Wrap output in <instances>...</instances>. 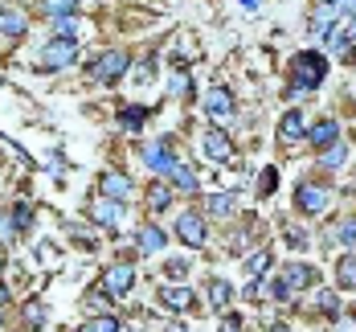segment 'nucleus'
Listing matches in <instances>:
<instances>
[{
  "mask_svg": "<svg viewBox=\"0 0 356 332\" xmlns=\"http://www.w3.org/2000/svg\"><path fill=\"white\" fill-rule=\"evenodd\" d=\"M143 119H147V111H140V107H136V111H123V115H119V127L136 136V132L143 127Z\"/></svg>",
  "mask_w": 356,
  "mask_h": 332,
  "instance_id": "cd10ccee",
  "label": "nucleus"
},
{
  "mask_svg": "<svg viewBox=\"0 0 356 332\" xmlns=\"http://www.w3.org/2000/svg\"><path fill=\"white\" fill-rule=\"evenodd\" d=\"M147 205H152V210H168V205H172V189H168V184H152V189H147Z\"/></svg>",
  "mask_w": 356,
  "mask_h": 332,
  "instance_id": "a878e982",
  "label": "nucleus"
},
{
  "mask_svg": "<svg viewBox=\"0 0 356 332\" xmlns=\"http://www.w3.org/2000/svg\"><path fill=\"white\" fill-rule=\"evenodd\" d=\"M246 271L254 275V279H258V275H266V271H270V251H258V255H250V258H246Z\"/></svg>",
  "mask_w": 356,
  "mask_h": 332,
  "instance_id": "c85d7f7f",
  "label": "nucleus"
},
{
  "mask_svg": "<svg viewBox=\"0 0 356 332\" xmlns=\"http://www.w3.org/2000/svg\"><path fill=\"white\" fill-rule=\"evenodd\" d=\"M172 184L184 189V193H197V173H193L188 164H177V168H172Z\"/></svg>",
  "mask_w": 356,
  "mask_h": 332,
  "instance_id": "393cba45",
  "label": "nucleus"
},
{
  "mask_svg": "<svg viewBox=\"0 0 356 332\" xmlns=\"http://www.w3.org/2000/svg\"><path fill=\"white\" fill-rule=\"evenodd\" d=\"M221 332H225V329H221Z\"/></svg>",
  "mask_w": 356,
  "mask_h": 332,
  "instance_id": "49530a36",
  "label": "nucleus"
},
{
  "mask_svg": "<svg viewBox=\"0 0 356 332\" xmlns=\"http://www.w3.org/2000/svg\"><path fill=\"white\" fill-rule=\"evenodd\" d=\"M307 140L316 148H332V144H340V123L336 119H320L312 132H307Z\"/></svg>",
  "mask_w": 356,
  "mask_h": 332,
  "instance_id": "4468645a",
  "label": "nucleus"
},
{
  "mask_svg": "<svg viewBox=\"0 0 356 332\" xmlns=\"http://www.w3.org/2000/svg\"><path fill=\"white\" fill-rule=\"evenodd\" d=\"M74 58H78V45H74V41H49V45L41 49L37 66H41V70H66Z\"/></svg>",
  "mask_w": 356,
  "mask_h": 332,
  "instance_id": "7ed1b4c3",
  "label": "nucleus"
},
{
  "mask_svg": "<svg viewBox=\"0 0 356 332\" xmlns=\"http://www.w3.org/2000/svg\"><path fill=\"white\" fill-rule=\"evenodd\" d=\"M90 218L99 221V226H111V230H115V226L123 221V205H119V201H111V197H99V201L90 205Z\"/></svg>",
  "mask_w": 356,
  "mask_h": 332,
  "instance_id": "9b49d317",
  "label": "nucleus"
},
{
  "mask_svg": "<svg viewBox=\"0 0 356 332\" xmlns=\"http://www.w3.org/2000/svg\"><path fill=\"white\" fill-rule=\"evenodd\" d=\"M78 332H123V329H119V320L107 312V316H90V320H86Z\"/></svg>",
  "mask_w": 356,
  "mask_h": 332,
  "instance_id": "5701e85b",
  "label": "nucleus"
},
{
  "mask_svg": "<svg viewBox=\"0 0 356 332\" xmlns=\"http://www.w3.org/2000/svg\"><path fill=\"white\" fill-rule=\"evenodd\" d=\"M348 41H356V17H348Z\"/></svg>",
  "mask_w": 356,
  "mask_h": 332,
  "instance_id": "ea45409f",
  "label": "nucleus"
},
{
  "mask_svg": "<svg viewBox=\"0 0 356 332\" xmlns=\"http://www.w3.org/2000/svg\"><path fill=\"white\" fill-rule=\"evenodd\" d=\"M336 8H340V13H348V17H356V0H336Z\"/></svg>",
  "mask_w": 356,
  "mask_h": 332,
  "instance_id": "58836bf2",
  "label": "nucleus"
},
{
  "mask_svg": "<svg viewBox=\"0 0 356 332\" xmlns=\"http://www.w3.org/2000/svg\"><path fill=\"white\" fill-rule=\"evenodd\" d=\"M291 292H303V287H312L316 283V271L307 267V262H295V267H286V279H283Z\"/></svg>",
  "mask_w": 356,
  "mask_h": 332,
  "instance_id": "dca6fc26",
  "label": "nucleus"
},
{
  "mask_svg": "<svg viewBox=\"0 0 356 332\" xmlns=\"http://www.w3.org/2000/svg\"><path fill=\"white\" fill-rule=\"evenodd\" d=\"M295 201H299L303 214H323L327 201H332V193L320 189V184H299V189H295Z\"/></svg>",
  "mask_w": 356,
  "mask_h": 332,
  "instance_id": "0eeeda50",
  "label": "nucleus"
},
{
  "mask_svg": "<svg viewBox=\"0 0 356 332\" xmlns=\"http://www.w3.org/2000/svg\"><path fill=\"white\" fill-rule=\"evenodd\" d=\"M229 299H234V287H229L225 279H209V303H213V308H225Z\"/></svg>",
  "mask_w": 356,
  "mask_h": 332,
  "instance_id": "4be33fe9",
  "label": "nucleus"
},
{
  "mask_svg": "<svg viewBox=\"0 0 356 332\" xmlns=\"http://www.w3.org/2000/svg\"><path fill=\"white\" fill-rule=\"evenodd\" d=\"M131 66V58L123 54V49H107L103 58H95V66H90V74L103 82V86H111V82H119L123 78V70Z\"/></svg>",
  "mask_w": 356,
  "mask_h": 332,
  "instance_id": "f03ea898",
  "label": "nucleus"
},
{
  "mask_svg": "<svg viewBox=\"0 0 356 332\" xmlns=\"http://www.w3.org/2000/svg\"><path fill=\"white\" fill-rule=\"evenodd\" d=\"M205 210H209L213 218H229V214L238 210V197H234V193H213V197L205 201Z\"/></svg>",
  "mask_w": 356,
  "mask_h": 332,
  "instance_id": "6ab92c4d",
  "label": "nucleus"
},
{
  "mask_svg": "<svg viewBox=\"0 0 356 332\" xmlns=\"http://www.w3.org/2000/svg\"><path fill=\"white\" fill-rule=\"evenodd\" d=\"M270 295H275V299H279V303H286V299H291V287H286L283 279H279V283H275V287H270Z\"/></svg>",
  "mask_w": 356,
  "mask_h": 332,
  "instance_id": "4c0bfd02",
  "label": "nucleus"
},
{
  "mask_svg": "<svg viewBox=\"0 0 356 332\" xmlns=\"http://www.w3.org/2000/svg\"><path fill=\"white\" fill-rule=\"evenodd\" d=\"M177 234H180V242L184 246H205V221L197 218V214H180L177 218Z\"/></svg>",
  "mask_w": 356,
  "mask_h": 332,
  "instance_id": "1a4fd4ad",
  "label": "nucleus"
},
{
  "mask_svg": "<svg viewBox=\"0 0 356 332\" xmlns=\"http://www.w3.org/2000/svg\"><path fill=\"white\" fill-rule=\"evenodd\" d=\"M164 271H168V279H184V275H188V262H184V258H168V262H164Z\"/></svg>",
  "mask_w": 356,
  "mask_h": 332,
  "instance_id": "7c9ffc66",
  "label": "nucleus"
},
{
  "mask_svg": "<svg viewBox=\"0 0 356 332\" xmlns=\"http://www.w3.org/2000/svg\"><path fill=\"white\" fill-rule=\"evenodd\" d=\"M286 242H291L295 251H303V246H307V234H303V230H291V234H286Z\"/></svg>",
  "mask_w": 356,
  "mask_h": 332,
  "instance_id": "e433bc0d",
  "label": "nucleus"
},
{
  "mask_svg": "<svg viewBox=\"0 0 356 332\" xmlns=\"http://www.w3.org/2000/svg\"><path fill=\"white\" fill-rule=\"evenodd\" d=\"M336 275H340V287H348V292H356V251H353V255H344V258H340Z\"/></svg>",
  "mask_w": 356,
  "mask_h": 332,
  "instance_id": "412c9836",
  "label": "nucleus"
},
{
  "mask_svg": "<svg viewBox=\"0 0 356 332\" xmlns=\"http://www.w3.org/2000/svg\"><path fill=\"white\" fill-rule=\"evenodd\" d=\"M275 184H279V177H275V168H262V177H258V193L266 197V193H275Z\"/></svg>",
  "mask_w": 356,
  "mask_h": 332,
  "instance_id": "2f4dec72",
  "label": "nucleus"
},
{
  "mask_svg": "<svg viewBox=\"0 0 356 332\" xmlns=\"http://www.w3.org/2000/svg\"><path fill=\"white\" fill-rule=\"evenodd\" d=\"M99 193L123 205V201H131V177H123V173H103V177H99Z\"/></svg>",
  "mask_w": 356,
  "mask_h": 332,
  "instance_id": "6e6552de",
  "label": "nucleus"
},
{
  "mask_svg": "<svg viewBox=\"0 0 356 332\" xmlns=\"http://www.w3.org/2000/svg\"><path fill=\"white\" fill-rule=\"evenodd\" d=\"M54 37L58 41H74L78 37V17H54Z\"/></svg>",
  "mask_w": 356,
  "mask_h": 332,
  "instance_id": "b1692460",
  "label": "nucleus"
},
{
  "mask_svg": "<svg viewBox=\"0 0 356 332\" xmlns=\"http://www.w3.org/2000/svg\"><path fill=\"white\" fill-rule=\"evenodd\" d=\"M25 316H29V324H41V320H45V308H41V303H29Z\"/></svg>",
  "mask_w": 356,
  "mask_h": 332,
  "instance_id": "c9c22d12",
  "label": "nucleus"
},
{
  "mask_svg": "<svg viewBox=\"0 0 356 332\" xmlns=\"http://www.w3.org/2000/svg\"><path fill=\"white\" fill-rule=\"evenodd\" d=\"M323 70H327V58H323V54H312V49L295 54V82H299L295 95H307L312 86H320Z\"/></svg>",
  "mask_w": 356,
  "mask_h": 332,
  "instance_id": "f257e3e1",
  "label": "nucleus"
},
{
  "mask_svg": "<svg viewBox=\"0 0 356 332\" xmlns=\"http://www.w3.org/2000/svg\"><path fill=\"white\" fill-rule=\"evenodd\" d=\"M205 152H209L213 160H234V144H229V136H225L221 127H209V132H205Z\"/></svg>",
  "mask_w": 356,
  "mask_h": 332,
  "instance_id": "ddd939ff",
  "label": "nucleus"
},
{
  "mask_svg": "<svg viewBox=\"0 0 356 332\" xmlns=\"http://www.w3.org/2000/svg\"><path fill=\"white\" fill-rule=\"evenodd\" d=\"M143 160H147V168H152L156 177H172V168L180 164L168 144H147L143 148Z\"/></svg>",
  "mask_w": 356,
  "mask_h": 332,
  "instance_id": "423d86ee",
  "label": "nucleus"
},
{
  "mask_svg": "<svg viewBox=\"0 0 356 332\" xmlns=\"http://www.w3.org/2000/svg\"><path fill=\"white\" fill-rule=\"evenodd\" d=\"M177 332H184V329H177Z\"/></svg>",
  "mask_w": 356,
  "mask_h": 332,
  "instance_id": "a18cd8bd",
  "label": "nucleus"
},
{
  "mask_svg": "<svg viewBox=\"0 0 356 332\" xmlns=\"http://www.w3.org/2000/svg\"><path fill=\"white\" fill-rule=\"evenodd\" d=\"M140 251H143V255L164 251V230H160V226H143V230H140Z\"/></svg>",
  "mask_w": 356,
  "mask_h": 332,
  "instance_id": "aec40b11",
  "label": "nucleus"
},
{
  "mask_svg": "<svg viewBox=\"0 0 356 332\" xmlns=\"http://www.w3.org/2000/svg\"><path fill=\"white\" fill-rule=\"evenodd\" d=\"M279 140H307V123H303V115L299 111H286L283 119H279Z\"/></svg>",
  "mask_w": 356,
  "mask_h": 332,
  "instance_id": "2eb2a0df",
  "label": "nucleus"
},
{
  "mask_svg": "<svg viewBox=\"0 0 356 332\" xmlns=\"http://www.w3.org/2000/svg\"><path fill=\"white\" fill-rule=\"evenodd\" d=\"M340 242H344V246H353V251H356V218L340 226Z\"/></svg>",
  "mask_w": 356,
  "mask_h": 332,
  "instance_id": "473e14b6",
  "label": "nucleus"
},
{
  "mask_svg": "<svg viewBox=\"0 0 356 332\" xmlns=\"http://www.w3.org/2000/svg\"><path fill=\"white\" fill-rule=\"evenodd\" d=\"M344 160H348V152H344V144L323 148V168H336V164H344Z\"/></svg>",
  "mask_w": 356,
  "mask_h": 332,
  "instance_id": "c756f323",
  "label": "nucleus"
},
{
  "mask_svg": "<svg viewBox=\"0 0 356 332\" xmlns=\"http://www.w3.org/2000/svg\"><path fill=\"white\" fill-rule=\"evenodd\" d=\"M266 332H291V329H286V324H270Z\"/></svg>",
  "mask_w": 356,
  "mask_h": 332,
  "instance_id": "37998d69",
  "label": "nucleus"
},
{
  "mask_svg": "<svg viewBox=\"0 0 356 332\" xmlns=\"http://www.w3.org/2000/svg\"><path fill=\"white\" fill-rule=\"evenodd\" d=\"M131 287H136V271H131L127 262H115V267H107V271H103V292L127 295Z\"/></svg>",
  "mask_w": 356,
  "mask_h": 332,
  "instance_id": "39448f33",
  "label": "nucleus"
},
{
  "mask_svg": "<svg viewBox=\"0 0 356 332\" xmlns=\"http://www.w3.org/2000/svg\"><path fill=\"white\" fill-rule=\"evenodd\" d=\"M320 308L327 312V316H340V299H336L332 292H323V295H320Z\"/></svg>",
  "mask_w": 356,
  "mask_h": 332,
  "instance_id": "72a5a7b5",
  "label": "nucleus"
},
{
  "mask_svg": "<svg viewBox=\"0 0 356 332\" xmlns=\"http://www.w3.org/2000/svg\"><path fill=\"white\" fill-rule=\"evenodd\" d=\"M258 4H262V0H242V8H250V13H254V8H258Z\"/></svg>",
  "mask_w": 356,
  "mask_h": 332,
  "instance_id": "a19ab883",
  "label": "nucleus"
},
{
  "mask_svg": "<svg viewBox=\"0 0 356 332\" xmlns=\"http://www.w3.org/2000/svg\"><path fill=\"white\" fill-rule=\"evenodd\" d=\"M344 332H356V324H344Z\"/></svg>",
  "mask_w": 356,
  "mask_h": 332,
  "instance_id": "c03bdc74",
  "label": "nucleus"
},
{
  "mask_svg": "<svg viewBox=\"0 0 356 332\" xmlns=\"http://www.w3.org/2000/svg\"><path fill=\"white\" fill-rule=\"evenodd\" d=\"M340 17H344V13L336 8V0H320V4H316V13H312V33L323 37L336 21H340Z\"/></svg>",
  "mask_w": 356,
  "mask_h": 332,
  "instance_id": "9d476101",
  "label": "nucleus"
},
{
  "mask_svg": "<svg viewBox=\"0 0 356 332\" xmlns=\"http://www.w3.org/2000/svg\"><path fill=\"white\" fill-rule=\"evenodd\" d=\"M4 303H8V287H4V283H0V308H4Z\"/></svg>",
  "mask_w": 356,
  "mask_h": 332,
  "instance_id": "79ce46f5",
  "label": "nucleus"
},
{
  "mask_svg": "<svg viewBox=\"0 0 356 332\" xmlns=\"http://www.w3.org/2000/svg\"><path fill=\"white\" fill-rule=\"evenodd\" d=\"M82 4H99V0H41V13L54 21V17H74V8Z\"/></svg>",
  "mask_w": 356,
  "mask_h": 332,
  "instance_id": "f3484780",
  "label": "nucleus"
},
{
  "mask_svg": "<svg viewBox=\"0 0 356 332\" xmlns=\"http://www.w3.org/2000/svg\"><path fill=\"white\" fill-rule=\"evenodd\" d=\"M86 308H90V312H103V316H107V295L90 292V295H86Z\"/></svg>",
  "mask_w": 356,
  "mask_h": 332,
  "instance_id": "f704fd0d",
  "label": "nucleus"
},
{
  "mask_svg": "<svg viewBox=\"0 0 356 332\" xmlns=\"http://www.w3.org/2000/svg\"><path fill=\"white\" fill-rule=\"evenodd\" d=\"M205 115H209L213 123H234V95H229L225 86H213V90L205 95Z\"/></svg>",
  "mask_w": 356,
  "mask_h": 332,
  "instance_id": "20e7f679",
  "label": "nucleus"
},
{
  "mask_svg": "<svg viewBox=\"0 0 356 332\" xmlns=\"http://www.w3.org/2000/svg\"><path fill=\"white\" fill-rule=\"evenodd\" d=\"M25 33V17L17 8H0V37H21Z\"/></svg>",
  "mask_w": 356,
  "mask_h": 332,
  "instance_id": "a211bd4d",
  "label": "nucleus"
},
{
  "mask_svg": "<svg viewBox=\"0 0 356 332\" xmlns=\"http://www.w3.org/2000/svg\"><path fill=\"white\" fill-rule=\"evenodd\" d=\"M13 226H17V234H25V230L33 226V205H29V201H17V210H13Z\"/></svg>",
  "mask_w": 356,
  "mask_h": 332,
  "instance_id": "bb28decb",
  "label": "nucleus"
},
{
  "mask_svg": "<svg viewBox=\"0 0 356 332\" xmlns=\"http://www.w3.org/2000/svg\"><path fill=\"white\" fill-rule=\"evenodd\" d=\"M193 299H197V295L188 292V287H168V283L160 287V303H164L168 312H188V308H193Z\"/></svg>",
  "mask_w": 356,
  "mask_h": 332,
  "instance_id": "f8f14e48",
  "label": "nucleus"
}]
</instances>
